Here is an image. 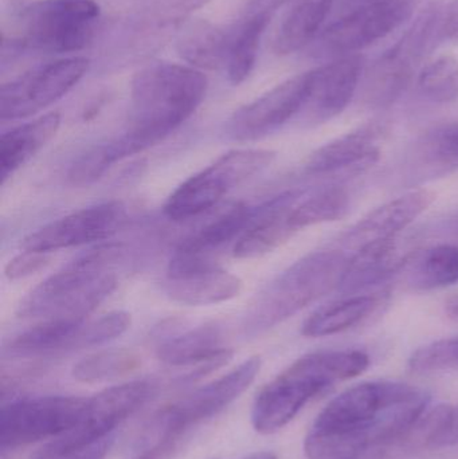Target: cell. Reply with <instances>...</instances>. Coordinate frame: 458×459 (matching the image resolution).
<instances>
[{"label": "cell", "instance_id": "obj_1", "mask_svg": "<svg viewBox=\"0 0 458 459\" xmlns=\"http://www.w3.org/2000/svg\"><path fill=\"white\" fill-rule=\"evenodd\" d=\"M430 407V395L406 383H360L317 415L304 442L309 459H354L400 441Z\"/></svg>", "mask_w": 458, "mask_h": 459}, {"label": "cell", "instance_id": "obj_2", "mask_svg": "<svg viewBox=\"0 0 458 459\" xmlns=\"http://www.w3.org/2000/svg\"><path fill=\"white\" fill-rule=\"evenodd\" d=\"M209 89L201 70L158 62L132 78L131 108L124 136L139 153L159 144L196 112Z\"/></svg>", "mask_w": 458, "mask_h": 459}, {"label": "cell", "instance_id": "obj_3", "mask_svg": "<svg viewBox=\"0 0 458 459\" xmlns=\"http://www.w3.org/2000/svg\"><path fill=\"white\" fill-rule=\"evenodd\" d=\"M120 245L97 246L35 286L16 307V316L32 320L85 321L117 289L115 266Z\"/></svg>", "mask_w": 458, "mask_h": 459}, {"label": "cell", "instance_id": "obj_4", "mask_svg": "<svg viewBox=\"0 0 458 459\" xmlns=\"http://www.w3.org/2000/svg\"><path fill=\"white\" fill-rule=\"evenodd\" d=\"M370 366L362 351H319L290 364L265 385L252 410L253 428L269 436L288 425L307 403L336 383L359 377Z\"/></svg>", "mask_w": 458, "mask_h": 459}, {"label": "cell", "instance_id": "obj_5", "mask_svg": "<svg viewBox=\"0 0 458 459\" xmlns=\"http://www.w3.org/2000/svg\"><path fill=\"white\" fill-rule=\"evenodd\" d=\"M347 261L341 250H325L290 264L253 299L242 324L245 333H265L338 289Z\"/></svg>", "mask_w": 458, "mask_h": 459}, {"label": "cell", "instance_id": "obj_6", "mask_svg": "<svg viewBox=\"0 0 458 459\" xmlns=\"http://www.w3.org/2000/svg\"><path fill=\"white\" fill-rule=\"evenodd\" d=\"M99 18L101 8L94 0H38L22 13L21 35L3 39V46L11 54L75 53L91 42Z\"/></svg>", "mask_w": 458, "mask_h": 459}, {"label": "cell", "instance_id": "obj_7", "mask_svg": "<svg viewBox=\"0 0 458 459\" xmlns=\"http://www.w3.org/2000/svg\"><path fill=\"white\" fill-rule=\"evenodd\" d=\"M274 159V151L263 148H244L225 153L169 195L164 204V215L174 222H183L204 214L229 193L265 171Z\"/></svg>", "mask_w": 458, "mask_h": 459}, {"label": "cell", "instance_id": "obj_8", "mask_svg": "<svg viewBox=\"0 0 458 459\" xmlns=\"http://www.w3.org/2000/svg\"><path fill=\"white\" fill-rule=\"evenodd\" d=\"M152 390L150 382L134 380L88 398L78 422L58 438L48 442L32 459H67L101 444L150 399Z\"/></svg>", "mask_w": 458, "mask_h": 459}, {"label": "cell", "instance_id": "obj_9", "mask_svg": "<svg viewBox=\"0 0 458 459\" xmlns=\"http://www.w3.org/2000/svg\"><path fill=\"white\" fill-rule=\"evenodd\" d=\"M440 11L428 8L366 72L365 100L370 107H392L405 93L425 51L437 40Z\"/></svg>", "mask_w": 458, "mask_h": 459}, {"label": "cell", "instance_id": "obj_10", "mask_svg": "<svg viewBox=\"0 0 458 459\" xmlns=\"http://www.w3.org/2000/svg\"><path fill=\"white\" fill-rule=\"evenodd\" d=\"M419 0H376L360 5L316 38L317 56L341 58L355 56L402 27L419 7Z\"/></svg>", "mask_w": 458, "mask_h": 459}, {"label": "cell", "instance_id": "obj_11", "mask_svg": "<svg viewBox=\"0 0 458 459\" xmlns=\"http://www.w3.org/2000/svg\"><path fill=\"white\" fill-rule=\"evenodd\" d=\"M91 61L70 56L27 70L0 89V120L15 121L42 112L66 96L88 73Z\"/></svg>", "mask_w": 458, "mask_h": 459}, {"label": "cell", "instance_id": "obj_12", "mask_svg": "<svg viewBox=\"0 0 458 459\" xmlns=\"http://www.w3.org/2000/svg\"><path fill=\"white\" fill-rule=\"evenodd\" d=\"M88 398L40 396L11 402L0 412V447L15 450L56 439L80 420Z\"/></svg>", "mask_w": 458, "mask_h": 459}, {"label": "cell", "instance_id": "obj_13", "mask_svg": "<svg viewBox=\"0 0 458 459\" xmlns=\"http://www.w3.org/2000/svg\"><path fill=\"white\" fill-rule=\"evenodd\" d=\"M312 82L314 70H309L279 83L255 101L239 108L226 126L228 136L237 142H253L281 128L303 112Z\"/></svg>", "mask_w": 458, "mask_h": 459}, {"label": "cell", "instance_id": "obj_14", "mask_svg": "<svg viewBox=\"0 0 458 459\" xmlns=\"http://www.w3.org/2000/svg\"><path fill=\"white\" fill-rule=\"evenodd\" d=\"M126 207L121 202H105L78 210L53 221L23 238L22 250L50 254L62 248L99 242L125 225Z\"/></svg>", "mask_w": 458, "mask_h": 459}, {"label": "cell", "instance_id": "obj_15", "mask_svg": "<svg viewBox=\"0 0 458 459\" xmlns=\"http://www.w3.org/2000/svg\"><path fill=\"white\" fill-rule=\"evenodd\" d=\"M260 369V356L247 359L233 371L164 410L159 418V430L185 437L193 426L215 417L236 402L252 385Z\"/></svg>", "mask_w": 458, "mask_h": 459}, {"label": "cell", "instance_id": "obj_16", "mask_svg": "<svg viewBox=\"0 0 458 459\" xmlns=\"http://www.w3.org/2000/svg\"><path fill=\"white\" fill-rule=\"evenodd\" d=\"M365 74L360 54L335 58L314 69V82L303 112L309 124H323L341 115L354 99Z\"/></svg>", "mask_w": 458, "mask_h": 459}, {"label": "cell", "instance_id": "obj_17", "mask_svg": "<svg viewBox=\"0 0 458 459\" xmlns=\"http://www.w3.org/2000/svg\"><path fill=\"white\" fill-rule=\"evenodd\" d=\"M387 134L385 124L373 123L343 134L315 151L306 163L311 175H358L381 158V143Z\"/></svg>", "mask_w": 458, "mask_h": 459}, {"label": "cell", "instance_id": "obj_18", "mask_svg": "<svg viewBox=\"0 0 458 459\" xmlns=\"http://www.w3.org/2000/svg\"><path fill=\"white\" fill-rule=\"evenodd\" d=\"M156 356L172 367H196L193 377H203L225 366L233 358L226 347L225 334L217 324H204L174 334L159 344Z\"/></svg>", "mask_w": 458, "mask_h": 459}, {"label": "cell", "instance_id": "obj_19", "mask_svg": "<svg viewBox=\"0 0 458 459\" xmlns=\"http://www.w3.org/2000/svg\"><path fill=\"white\" fill-rule=\"evenodd\" d=\"M435 199L436 194L430 190L411 191L400 198L393 199L355 223L349 231L341 235L339 243L344 247L359 248L374 240L397 238L402 230L427 212Z\"/></svg>", "mask_w": 458, "mask_h": 459}, {"label": "cell", "instance_id": "obj_20", "mask_svg": "<svg viewBox=\"0 0 458 459\" xmlns=\"http://www.w3.org/2000/svg\"><path fill=\"white\" fill-rule=\"evenodd\" d=\"M304 193L288 191L257 207L255 220L234 245V258H258L287 242L296 232L290 226V212Z\"/></svg>", "mask_w": 458, "mask_h": 459}, {"label": "cell", "instance_id": "obj_21", "mask_svg": "<svg viewBox=\"0 0 458 459\" xmlns=\"http://www.w3.org/2000/svg\"><path fill=\"white\" fill-rule=\"evenodd\" d=\"M163 289L172 301L188 307H204L236 299L241 294L244 282L217 264L167 277Z\"/></svg>", "mask_w": 458, "mask_h": 459}, {"label": "cell", "instance_id": "obj_22", "mask_svg": "<svg viewBox=\"0 0 458 459\" xmlns=\"http://www.w3.org/2000/svg\"><path fill=\"white\" fill-rule=\"evenodd\" d=\"M398 247L397 238L374 240L358 248L344 267L338 290L358 294L365 289L384 282L393 273L406 264Z\"/></svg>", "mask_w": 458, "mask_h": 459}, {"label": "cell", "instance_id": "obj_23", "mask_svg": "<svg viewBox=\"0 0 458 459\" xmlns=\"http://www.w3.org/2000/svg\"><path fill=\"white\" fill-rule=\"evenodd\" d=\"M59 126L61 115L51 112L3 134L0 142L2 185L54 139Z\"/></svg>", "mask_w": 458, "mask_h": 459}, {"label": "cell", "instance_id": "obj_24", "mask_svg": "<svg viewBox=\"0 0 458 459\" xmlns=\"http://www.w3.org/2000/svg\"><path fill=\"white\" fill-rule=\"evenodd\" d=\"M231 38L233 30L228 31L207 21H194L180 32L177 53L195 69H220L228 62Z\"/></svg>", "mask_w": 458, "mask_h": 459}, {"label": "cell", "instance_id": "obj_25", "mask_svg": "<svg viewBox=\"0 0 458 459\" xmlns=\"http://www.w3.org/2000/svg\"><path fill=\"white\" fill-rule=\"evenodd\" d=\"M85 321H40L37 325L13 337L7 347H4V352L16 358H31L78 351L81 326Z\"/></svg>", "mask_w": 458, "mask_h": 459}, {"label": "cell", "instance_id": "obj_26", "mask_svg": "<svg viewBox=\"0 0 458 459\" xmlns=\"http://www.w3.org/2000/svg\"><path fill=\"white\" fill-rule=\"evenodd\" d=\"M381 305V296L352 294L312 313L304 321L301 333L307 337H325L341 333L370 318Z\"/></svg>", "mask_w": 458, "mask_h": 459}, {"label": "cell", "instance_id": "obj_27", "mask_svg": "<svg viewBox=\"0 0 458 459\" xmlns=\"http://www.w3.org/2000/svg\"><path fill=\"white\" fill-rule=\"evenodd\" d=\"M335 0H298L274 38L277 56L298 53L316 40Z\"/></svg>", "mask_w": 458, "mask_h": 459}, {"label": "cell", "instance_id": "obj_28", "mask_svg": "<svg viewBox=\"0 0 458 459\" xmlns=\"http://www.w3.org/2000/svg\"><path fill=\"white\" fill-rule=\"evenodd\" d=\"M255 210L257 207L252 209L245 204L231 207L225 214L186 238L177 246V253L215 259L217 251L231 240L236 239L237 242L245 230L249 228L250 223L255 220Z\"/></svg>", "mask_w": 458, "mask_h": 459}, {"label": "cell", "instance_id": "obj_29", "mask_svg": "<svg viewBox=\"0 0 458 459\" xmlns=\"http://www.w3.org/2000/svg\"><path fill=\"white\" fill-rule=\"evenodd\" d=\"M272 18L273 15L268 13H247L246 19L233 30L230 50L226 62L229 81L233 85H241L255 70L261 40Z\"/></svg>", "mask_w": 458, "mask_h": 459}, {"label": "cell", "instance_id": "obj_30", "mask_svg": "<svg viewBox=\"0 0 458 459\" xmlns=\"http://www.w3.org/2000/svg\"><path fill=\"white\" fill-rule=\"evenodd\" d=\"M408 281L417 290H433L458 282V246L438 245L406 262Z\"/></svg>", "mask_w": 458, "mask_h": 459}, {"label": "cell", "instance_id": "obj_31", "mask_svg": "<svg viewBox=\"0 0 458 459\" xmlns=\"http://www.w3.org/2000/svg\"><path fill=\"white\" fill-rule=\"evenodd\" d=\"M350 195L343 187L330 186L315 193H304L290 212L289 222L295 231L341 220L349 212Z\"/></svg>", "mask_w": 458, "mask_h": 459}, {"label": "cell", "instance_id": "obj_32", "mask_svg": "<svg viewBox=\"0 0 458 459\" xmlns=\"http://www.w3.org/2000/svg\"><path fill=\"white\" fill-rule=\"evenodd\" d=\"M140 364L139 356L132 351H104L78 361L73 368V377L82 383L107 382L132 374Z\"/></svg>", "mask_w": 458, "mask_h": 459}, {"label": "cell", "instance_id": "obj_33", "mask_svg": "<svg viewBox=\"0 0 458 459\" xmlns=\"http://www.w3.org/2000/svg\"><path fill=\"white\" fill-rule=\"evenodd\" d=\"M419 88L427 99L435 102L458 100V56L444 54L422 67Z\"/></svg>", "mask_w": 458, "mask_h": 459}, {"label": "cell", "instance_id": "obj_34", "mask_svg": "<svg viewBox=\"0 0 458 459\" xmlns=\"http://www.w3.org/2000/svg\"><path fill=\"white\" fill-rule=\"evenodd\" d=\"M419 155H424L428 166L446 171L458 166V123L440 126L427 134Z\"/></svg>", "mask_w": 458, "mask_h": 459}, {"label": "cell", "instance_id": "obj_35", "mask_svg": "<svg viewBox=\"0 0 458 459\" xmlns=\"http://www.w3.org/2000/svg\"><path fill=\"white\" fill-rule=\"evenodd\" d=\"M132 317L128 312L116 310L96 320H86L81 328L80 348L99 347L117 339L128 331Z\"/></svg>", "mask_w": 458, "mask_h": 459}, {"label": "cell", "instance_id": "obj_36", "mask_svg": "<svg viewBox=\"0 0 458 459\" xmlns=\"http://www.w3.org/2000/svg\"><path fill=\"white\" fill-rule=\"evenodd\" d=\"M210 2L212 0H160L151 13L152 21L150 22L158 27L175 26Z\"/></svg>", "mask_w": 458, "mask_h": 459}, {"label": "cell", "instance_id": "obj_37", "mask_svg": "<svg viewBox=\"0 0 458 459\" xmlns=\"http://www.w3.org/2000/svg\"><path fill=\"white\" fill-rule=\"evenodd\" d=\"M48 262H50V254L23 250L5 264V278L10 281L23 280L45 269Z\"/></svg>", "mask_w": 458, "mask_h": 459}, {"label": "cell", "instance_id": "obj_38", "mask_svg": "<svg viewBox=\"0 0 458 459\" xmlns=\"http://www.w3.org/2000/svg\"><path fill=\"white\" fill-rule=\"evenodd\" d=\"M437 42L458 43V0H452L440 11Z\"/></svg>", "mask_w": 458, "mask_h": 459}, {"label": "cell", "instance_id": "obj_39", "mask_svg": "<svg viewBox=\"0 0 458 459\" xmlns=\"http://www.w3.org/2000/svg\"><path fill=\"white\" fill-rule=\"evenodd\" d=\"M432 230L436 235H440V237L458 239V210L449 212L443 220L438 221Z\"/></svg>", "mask_w": 458, "mask_h": 459}, {"label": "cell", "instance_id": "obj_40", "mask_svg": "<svg viewBox=\"0 0 458 459\" xmlns=\"http://www.w3.org/2000/svg\"><path fill=\"white\" fill-rule=\"evenodd\" d=\"M288 0H252L247 13H268L273 15Z\"/></svg>", "mask_w": 458, "mask_h": 459}, {"label": "cell", "instance_id": "obj_41", "mask_svg": "<svg viewBox=\"0 0 458 459\" xmlns=\"http://www.w3.org/2000/svg\"><path fill=\"white\" fill-rule=\"evenodd\" d=\"M108 449V439H105L101 444L96 445L91 449L85 450V452L80 453L78 457L75 459H104L105 453Z\"/></svg>", "mask_w": 458, "mask_h": 459}, {"label": "cell", "instance_id": "obj_42", "mask_svg": "<svg viewBox=\"0 0 458 459\" xmlns=\"http://www.w3.org/2000/svg\"><path fill=\"white\" fill-rule=\"evenodd\" d=\"M445 312L449 317L458 321V296L451 297L445 302Z\"/></svg>", "mask_w": 458, "mask_h": 459}, {"label": "cell", "instance_id": "obj_43", "mask_svg": "<svg viewBox=\"0 0 458 459\" xmlns=\"http://www.w3.org/2000/svg\"><path fill=\"white\" fill-rule=\"evenodd\" d=\"M245 459H277L276 455L271 452L253 453Z\"/></svg>", "mask_w": 458, "mask_h": 459}, {"label": "cell", "instance_id": "obj_44", "mask_svg": "<svg viewBox=\"0 0 458 459\" xmlns=\"http://www.w3.org/2000/svg\"><path fill=\"white\" fill-rule=\"evenodd\" d=\"M352 2L360 3V5L368 4V3L376 2V0H352Z\"/></svg>", "mask_w": 458, "mask_h": 459}, {"label": "cell", "instance_id": "obj_45", "mask_svg": "<svg viewBox=\"0 0 458 459\" xmlns=\"http://www.w3.org/2000/svg\"><path fill=\"white\" fill-rule=\"evenodd\" d=\"M456 369H458V337H457V358H456Z\"/></svg>", "mask_w": 458, "mask_h": 459}]
</instances>
